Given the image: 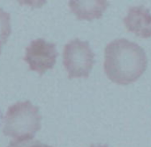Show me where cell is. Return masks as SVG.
Returning a JSON list of instances; mask_svg holds the SVG:
<instances>
[{
	"label": "cell",
	"mask_w": 151,
	"mask_h": 147,
	"mask_svg": "<svg viewBox=\"0 0 151 147\" xmlns=\"http://www.w3.org/2000/svg\"><path fill=\"white\" fill-rule=\"evenodd\" d=\"M90 147H108L107 146H102V145H92Z\"/></svg>",
	"instance_id": "obj_9"
},
{
	"label": "cell",
	"mask_w": 151,
	"mask_h": 147,
	"mask_svg": "<svg viewBox=\"0 0 151 147\" xmlns=\"http://www.w3.org/2000/svg\"><path fill=\"white\" fill-rule=\"evenodd\" d=\"M148 58L143 48L127 39L110 42L104 50V71L108 78L118 85L135 82L145 72Z\"/></svg>",
	"instance_id": "obj_1"
},
{
	"label": "cell",
	"mask_w": 151,
	"mask_h": 147,
	"mask_svg": "<svg viewBox=\"0 0 151 147\" xmlns=\"http://www.w3.org/2000/svg\"><path fill=\"white\" fill-rule=\"evenodd\" d=\"M7 147H51L45 144L41 143L40 141L34 140L33 138L12 140Z\"/></svg>",
	"instance_id": "obj_8"
},
{
	"label": "cell",
	"mask_w": 151,
	"mask_h": 147,
	"mask_svg": "<svg viewBox=\"0 0 151 147\" xmlns=\"http://www.w3.org/2000/svg\"><path fill=\"white\" fill-rule=\"evenodd\" d=\"M11 18L10 14L0 8V54L1 48L6 42L11 34Z\"/></svg>",
	"instance_id": "obj_7"
},
{
	"label": "cell",
	"mask_w": 151,
	"mask_h": 147,
	"mask_svg": "<svg viewBox=\"0 0 151 147\" xmlns=\"http://www.w3.org/2000/svg\"><path fill=\"white\" fill-rule=\"evenodd\" d=\"M2 113H1V111H0V124H1V123H2Z\"/></svg>",
	"instance_id": "obj_10"
},
{
	"label": "cell",
	"mask_w": 151,
	"mask_h": 147,
	"mask_svg": "<svg viewBox=\"0 0 151 147\" xmlns=\"http://www.w3.org/2000/svg\"><path fill=\"white\" fill-rule=\"evenodd\" d=\"M58 52L56 45L43 39H36L27 46L24 56L30 70L42 75L53 68L56 64Z\"/></svg>",
	"instance_id": "obj_4"
},
{
	"label": "cell",
	"mask_w": 151,
	"mask_h": 147,
	"mask_svg": "<svg viewBox=\"0 0 151 147\" xmlns=\"http://www.w3.org/2000/svg\"><path fill=\"white\" fill-rule=\"evenodd\" d=\"M124 24L129 32L141 38L151 37V13L143 5L131 7L124 18Z\"/></svg>",
	"instance_id": "obj_5"
},
{
	"label": "cell",
	"mask_w": 151,
	"mask_h": 147,
	"mask_svg": "<svg viewBox=\"0 0 151 147\" xmlns=\"http://www.w3.org/2000/svg\"><path fill=\"white\" fill-rule=\"evenodd\" d=\"M42 116L39 108L30 101H21L12 105L4 118L3 132L14 140L32 138L41 129Z\"/></svg>",
	"instance_id": "obj_2"
},
{
	"label": "cell",
	"mask_w": 151,
	"mask_h": 147,
	"mask_svg": "<svg viewBox=\"0 0 151 147\" xmlns=\"http://www.w3.org/2000/svg\"><path fill=\"white\" fill-rule=\"evenodd\" d=\"M63 63L69 78H88L95 64V54L88 41L74 39L64 48Z\"/></svg>",
	"instance_id": "obj_3"
},
{
	"label": "cell",
	"mask_w": 151,
	"mask_h": 147,
	"mask_svg": "<svg viewBox=\"0 0 151 147\" xmlns=\"http://www.w3.org/2000/svg\"><path fill=\"white\" fill-rule=\"evenodd\" d=\"M109 5L106 0H72L69 6L79 19H100Z\"/></svg>",
	"instance_id": "obj_6"
}]
</instances>
